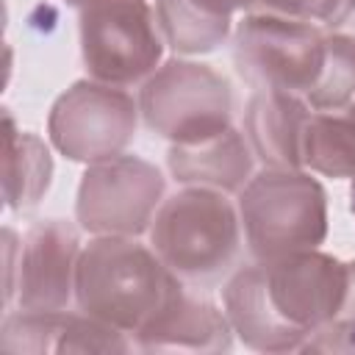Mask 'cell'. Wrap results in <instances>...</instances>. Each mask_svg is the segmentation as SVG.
<instances>
[{"label": "cell", "mask_w": 355, "mask_h": 355, "mask_svg": "<svg viewBox=\"0 0 355 355\" xmlns=\"http://www.w3.org/2000/svg\"><path fill=\"white\" fill-rule=\"evenodd\" d=\"M338 316L347 319L349 324H355V261L347 263V294H344V305H341Z\"/></svg>", "instance_id": "obj_20"}, {"label": "cell", "mask_w": 355, "mask_h": 355, "mask_svg": "<svg viewBox=\"0 0 355 355\" xmlns=\"http://www.w3.org/2000/svg\"><path fill=\"white\" fill-rule=\"evenodd\" d=\"M233 327L225 311L211 300L189 294L183 286L141 327L136 349L141 352H222L230 349Z\"/></svg>", "instance_id": "obj_11"}, {"label": "cell", "mask_w": 355, "mask_h": 355, "mask_svg": "<svg viewBox=\"0 0 355 355\" xmlns=\"http://www.w3.org/2000/svg\"><path fill=\"white\" fill-rule=\"evenodd\" d=\"M144 122L175 144L200 141L230 128L233 97L227 80L197 61H166L139 92Z\"/></svg>", "instance_id": "obj_7"}, {"label": "cell", "mask_w": 355, "mask_h": 355, "mask_svg": "<svg viewBox=\"0 0 355 355\" xmlns=\"http://www.w3.org/2000/svg\"><path fill=\"white\" fill-rule=\"evenodd\" d=\"M67 3H69V6H86L89 0H67Z\"/></svg>", "instance_id": "obj_23"}, {"label": "cell", "mask_w": 355, "mask_h": 355, "mask_svg": "<svg viewBox=\"0 0 355 355\" xmlns=\"http://www.w3.org/2000/svg\"><path fill=\"white\" fill-rule=\"evenodd\" d=\"M164 202L161 172L139 155L89 164L78 186L75 216L94 236H139Z\"/></svg>", "instance_id": "obj_9"}, {"label": "cell", "mask_w": 355, "mask_h": 355, "mask_svg": "<svg viewBox=\"0 0 355 355\" xmlns=\"http://www.w3.org/2000/svg\"><path fill=\"white\" fill-rule=\"evenodd\" d=\"M169 172L183 186H208L219 191H241L252 178V147L247 136L225 128L216 136L172 144Z\"/></svg>", "instance_id": "obj_13"}, {"label": "cell", "mask_w": 355, "mask_h": 355, "mask_svg": "<svg viewBox=\"0 0 355 355\" xmlns=\"http://www.w3.org/2000/svg\"><path fill=\"white\" fill-rule=\"evenodd\" d=\"M136 114L139 105L122 86L89 78L72 83L53 103L47 133L67 158L97 164L125 153L136 133Z\"/></svg>", "instance_id": "obj_8"}, {"label": "cell", "mask_w": 355, "mask_h": 355, "mask_svg": "<svg viewBox=\"0 0 355 355\" xmlns=\"http://www.w3.org/2000/svg\"><path fill=\"white\" fill-rule=\"evenodd\" d=\"M347 294V263L300 250L239 269L222 288L233 333L258 352H297L330 319Z\"/></svg>", "instance_id": "obj_1"}, {"label": "cell", "mask_w": 355, "mask_h": 355, "mask_svg": "<svg viewBox=\"0 0 355 355\" xmlns=\"http://www.w3.org/2000/svg\"><path fill=\"white\" fill-rule=\"evenodd\" d=\"M80 53L89 78L108 86L147 80L164 55L150 0H89L80 6Z\"/></svg>", "instance_id": "obj_6"}, {"label": "cell", "mask_w": 355, "mask_h": 355, "mask_svg": "<svg viewBox=\"0 0 355 355\" xmlns=\"http://www.w3.org/2000/svg\"><path fill=\"white\" fill-rule=\"evenodd\" d=\"M324 53L322 28L269 11L247 14L233 33L236 69L258 92L305 97L322 75Z\"/></svg>", "instance_id": "obj_5"}, {"label": "cell", "mask_w": 355, "mask_h": 355, "mask_svg": "<svg viewBox=\"0 0 355 355\" xmlns=\"http://www.w3.org/2000/svg\"><path fill=\"white\" fill-rule=\"evenodd\" d=\"M349 200H352L349 205H352V214H355V183H352V191H349Z\"/></svg>", "instance_id": "obj_22"}, {"label": "cell", "mask_w": 355, "mask_h": 355, "mask_svg": "<svg viewBox=\"0 0 355 355\" xmlns=\"http://www.w3.org/2000/svg\"><path fill=\"white\" fill-rule=\"evenodd\" d=\"M6 128V158H3V197L11 211H25L39 202L53 178V158L47 144L28 133L17 130L11 114H3Z\"/></svg>", "instance_id": "obj_15"}, {"label": "cell", "mask_w": 355, "mask_h": 355, "mask_svg": "<svg viewBox=\"0 0 355 355\" xmlns=\"http://www.w3.org/2000/svg\"><path fill=\"white\" fill-rule=\"evenodd\" d=\"M313 108L288 92H258L244 116L252 155L272 169H302V133Z\"/></svg>", "instance_id": "obj_12"}, {"label": "cell", "mask_w": 355, "mask_h": 355, "mask_svg": "<svg viewBox=\"0 0 355 355\" xmlns=\"http://www.w3.org/2000/svg\"><path fill=\"white\" fill-rule=\"evenodd\" d=\"M341 0H255L269 14L291 17V19H305V22H327Z\"/></svg>", "instance_id": "obj_18"}, {"label": "cell", "mask_w": 355, "mask_h": 355, "mask_svg": "<svg viewBox=\"0 0 355 355\" xmlns=\"http://www.w3.org/2000/svg\"><path fill=\"white\" fill-rule=\"evenodd\" d=\"M344 111H347V114H349V116H352V119H355V100H352V103H349V105H347V108H344Z\"/></svg>", "instance_id": "obj_21"}, {"label": "cell", "mask_w": 355, "mask_h": 355, "mask_svg": "<svg viewBox=\"0 0 355 355\" xmlns=\"http://www.w3.org/2000/svg\"><path fill=\"white\" fill-rule=\"evenodd\" d=\"M252 3L255 0H155V17L166 44L183 55H194L219 47L230 33L233 14Z\"/></svg>", "instance_id": "obj_14"}, {"label": "cell", "mask_w": 355, "mask_h": 355, "mask_svg": "<svg viewBox=\"0 0 355 355\" xmlns=\"http://www.w3.org/2000/svg\"><path fill=\"white\" fill-rule=\"evenodd\" d=\"M327 31H336V33H347L355 39V0H341L336 14L324 22Z\"/></svg>", "instance_id": "obj_19"}, {"label": "cell", "mask_w": 355, "mask_h": 355, "mask_svg": "<svg viewBox=\"0 0 355 355\" xmlns=\"http://www.w3.org/2000/svg\"><path fill=\"white\" fill-rule=\"evenodd\" d=\"M241 219L219 189L186 186L166 197L150 222V247L183 283H211L236 258Z\"/></svg>", "instance_id": "obj_3"}, {"label": "cell", "mask_w": 355, "mask_h": 355, "mask_svg": "<svg viewBox=\"0 0 355 355\" xmlns=\"http://www.w3.org/2000/svg\"><path fill=\"white\" fill-rule=\"evenodd\" d=\"M239 219L258 261L316 250L327 236V194L302 169L263 166L239 191Z\"/></svg>", "instance_id": "obj_4"}, {"label": "cell", "mask_w": 355, "mask_h": 355, "mask_svg": "<svg viewBox=\"0 0 355 355\" xmlns=\"http://www.w3.org/2000/svg\"><path fill=\"white\" fill-rule=\"evenodd\" d=\"M80 250L78 230L64 219H47L31 227L19 244L17 266L8 263L6 305L17 297V305L25 313L67 311L75 294Z\"/></svg>", "instance_id": "obj_10"}, {"label": "cell", "mask_w": 355, "mask_h": 355, "mask_svg": "<svg viewBox=\"0 0 355 355\" xmlns=\"http://www.w3.org/2000/svg\"><path fill=\"white\" fill-rule=\"evenodd\" d=\"M324 67L305 103L313 111H344L355 100V39L347 33L324 31Z\"/></svg>", "instance_id": "obj_17"}, {"label": "cell", "mask_w": 355, "mask_h": 355, "mask_svg": "<svg viewBox=\"0 0 355 355\" xmlns=\"http://www.w3.org/2000/svg\"><path fill=\"white\" fill-rule=\"evenodd\" d=\"M302 166L355 180V119L347 111H313L302 133Z\"/></svg>", "instance_id": "obj_16"}, {"label": "cell", "mask_w": 355, "mask_h": 355, "mask_svg": "<svg viewBox=\"0 0 355 355\" xmlns=\"http://www.w3.org/2000/svg\"><path fill=\"white\" fill-rule=\"evenodd\" d=\"M180 286L183 280L136 236H94L78 255L80 311L125 336H139Z\"/></svg>", "instance_id": "obj_2"}]
</instances>
